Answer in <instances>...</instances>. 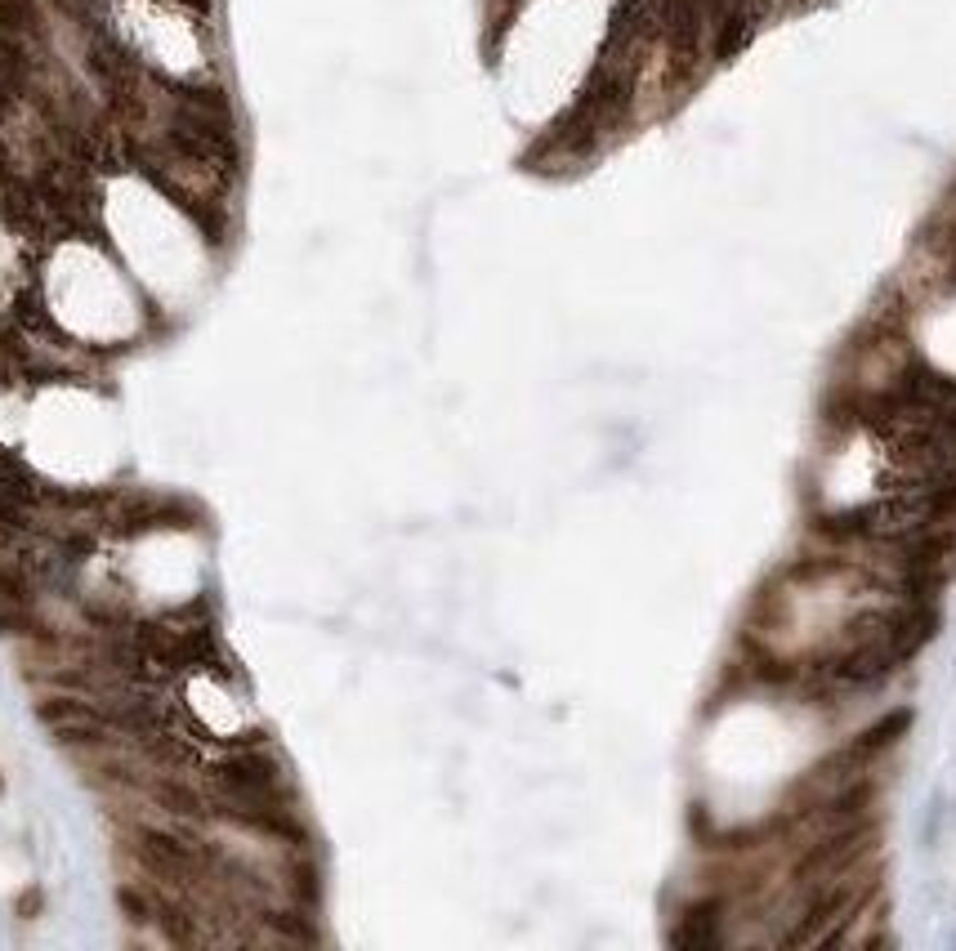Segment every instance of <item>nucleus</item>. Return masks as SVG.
<instances>
[{"label": "nucleus", "mask_w": 956, "mask_h": 951, "mask_svg": "<svg viewBox=\"0 0 956 951\" xmlns=\"http://www.w3.org/2000/svg\"><path fill=\"white\" fill-rule=\"evenodd\" d=\"M32 715L45 733L68 751H90V746L117 742V728L108 724V715L99 710V701L72 693V688H54V693L32 701Z\"/></svg>", "instance_id": "1"}, {"label": "nucleus", "mask_w": 956, "mask_h": 951, "mask_svg": "<svg viewBox=\"0 0 956 951\" xmlns=\"http://www.w3.org/2000/svg\"><path fill=\"white\" fill-rule=\"evenodd\" d=\"M952 826V800H948V791H934L930 800H925V813H921V826H916V840H921V849L925 853H934L939 849V840H943V831Z\"/></svg>", "instance_id": "2"}, {"label": "nucleus", "mask_w": 956, "mask_h": 951, "mask_svg": "<svg viewBox=\"0 0 956 951\" xmlns=\"http://www.w3.org/2000/svg\"><path fill=\"white\" fill-rule=\"evenodd\" d=\"M0 32L41 41V5L36 0H0Z\"/></svg>", "instance_id": "3"}]
</instances>
